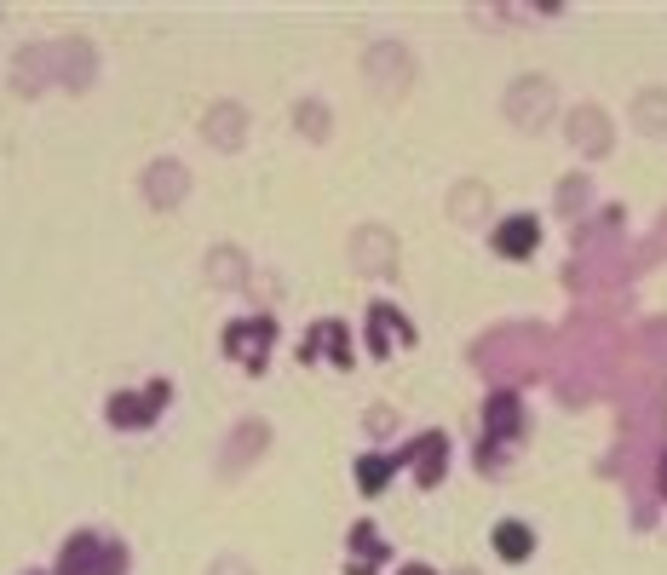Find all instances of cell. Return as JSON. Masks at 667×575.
I'll return each mask as SVG.
<instances>
[{"label":"cell","instance_id":"cell-1","mask_svg":"<svg viewBox=\"0 0 667 575\" xmlns=\"http://www.w3.org/2000/svg\"><path fill=\"white\" fill-rule=\"evenodd\" d=\"M225 345H230V357H248V363L259 368V363H265V345H271V322L253 317L248 328H230Z\"/></svg>","mask_w":667,"mask_h":575},{"label":"cell","instance_id":"cell-2","mask_svg":"<svg viewBox=\"0 0 667 575\" xmlns=\"http://www.w3.org/2000/svg\"><path fill=\"white\" fill-rule=\"evenodd\" d=\"M495 547H501V558H512V564H518V558H529L535 535H529L524 524H501V529H495Z\"/></svg>","mask_w":667,"mask_h":575},{"label":"cell","instance_id":"cell-3","mask_svg":"<svg viewBox=\"0 0 667 575\" xmlns=\"http://www.w3.org/2000/svg\"><path fill=\"white\" fill-rule=\"evenodd\" d=\"M501 248L506 253H512V248H518V253L535 248V219H506V225H501Z\"/></svg>","mask_w":667,"mask_h":575}]
</instances>
